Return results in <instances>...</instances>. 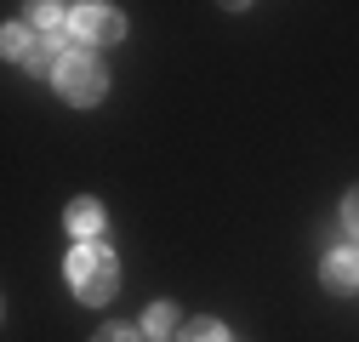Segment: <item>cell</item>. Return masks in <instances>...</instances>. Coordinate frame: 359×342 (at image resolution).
I'll list each match as a JSON object with an SVG mask.
<instances>
[{"instance_id":"6da1fadb","label":"cell","mask_w":359,"mask_h":342,"mask_svg":"<svg viewBox=\"0 0 359 342\" xmlns=\"http://www.w3.org/2000/svg\"><path fill=\"white\" fill-rule=\"evenodd\" d=\"M69 285H74L80 303H92V308L109 303L114 285H120V256H114L109 245H97V240L74 245V251H69Z\"/></svg>"},{"instance_id":"7a4b0ae2","label":"cell","mask_w":359,"mask_h":342,"mask_svg":"<svg viewBox=\"0 0 359 342\" xmlns=\"http://www.w3.org/2000/svg\"><path fill=\"white\" fill-rule=\"evenodd\" d=\"M57 92L69 97V103H80V109H92V103H103V92H109V74H103V63L97 57H86L80 46L74 52H63V63H57Z\"/></svg>"},{"instance_id":"3957f363","label":"cell","mask_w":359,"mask_h":342,"mask_svg":"<svg viewBox=\"0 0 359 342\" xmlns=\"http://www.w3.org/2000/svg\"><path fill=\"white\" fill-rule=\"evenodd\" d=\"M74 40H86V46H109V40L126 34V18L114 6H103V0H86V6H69V23H63Z\"/></svg>"},{"instance_id":"277c9868","label":"cell","mask_w":359,"mask_h":342,"mask_svg":"<svg viewBox=\"0 0 359 342\" xmlns=\"http://www.w3.org/2000/svg\"><path fill=\"white\" fill-rule=\"evenodd\" d=\"M320 280L331 285V291H359V251L353 245H342V251H325V263H320Z\"/></svg>"},{"instance_id":"5b68a950","label":"cell","mask_w":359,"mask_h":342,"mask_svg":"<svg viewBox=\"0 0 359 342\" xmlns=\"http://www.w3.org/2000/svg\"><path fill=\"white\" fill-rule=\"evenodd\" d=\"M69 228H74V240L86 245V240L103 228V205H97V200H74V205H69Z\"/></svg>"},{"instance_id":"8992f818","label":"cell","mask_w":359,"mask_h":342,"mask_svg":"<svg viewBox=\"0 0 359 342\" xmlns=\"http://www.w3.org/2000/svg\"><path fill=\"white\" fill-rule=\"evenodd\" d=\"M171 331H177V308H171V303H154V308L143 314V336H149V342H165Z\"/></svg>"},{"instance_id":"52a82bcc","label":"cell","mask_w":359,"mask_h":342,"mask_svg":"<svg viewBox=\"0 0 359 342\" xmlns=\"http://www.w3.org/2000/svg\"><path fill=\"white\" fill-rule=\"evenodd\" d=\"M34 46H40V34H29V23H6V57L29 63V57H34Z\"/></svg>"},{"instance_id":"ba28073f","label":"cell","mask_w":359,"mask_h":342,"mask_svg":"<svg viewBox=\"0 0 359 342\" xmlns=\"http://www.w3.org/2000/svg\"><path fill=\"white\" fill-rule=\"evenodd\" d=\"M177 342H229V331H222L217 320H189L183 331H177Z\"/></svg>"},{"instance_id":"9c48e42d","label":"cell","mask_w":359,"mask_h":342,"mask_svg":"<svg viewBox=\"0 0 359 342\" xmlns=\"http://www.w3.org/2000/svg\"><path fill=\"white\" fill-rule=\"evenodd\" d=\"M92 342H143V331H131V325H103Z\"/></svg>"},{"instance_id":"30bf717a","label":"cell","mask_w":359,"mask_h":342,"mask_svg":"<svg viewBox=\"0 0 359 342\" xmlns=\"http://www.w3.org/2000/svg\"><path fill=\"white\" fill-rule=\"evenodd\" d=\"M342 223H348V234L359 240V189H353V194L342 200Z\"/></svg>"}]
</instances>
